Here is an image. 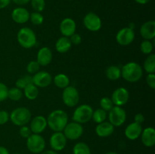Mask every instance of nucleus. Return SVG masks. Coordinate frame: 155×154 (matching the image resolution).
I'll return each mask as SVG.
<instances>
[{
  "label": "nucleus",
  "instance_id": "f257e3e1",
  "mask_svg": "<svg viewBox=\"0 0 155 154\" xmlns=\"http://www.w3.org/2000/svg\"><path fill=\"white\" fill-rule=\"evenodd\" d=\"M47 125L54 132L63 131L68 123V116L66 112L62 110H56L51 112L47 118Z\"/></svg>",
  "mask_w": 155,
  "mask_h": 154
},
{
  "label": "nucleus",
  "instance_id": "f03ea898",
  "mask_svg": "<svg viewBox=\"0 0 155 154\" xmlns=\"http://www.w3.org/2000/svg\"><path fill=\"white\" fill-rule=\"evenodd\" d=\"M143 75L142 68L136 62H130L124 65L121 69V75L130 82H136Z\"/></svg>",
  "mask_w": 155,
  "mask_h": 154
},
{
  "label": "nucleus",
  "instance_id": "7ed1b4c3",
  "mask_svg": "<svg viewBox=\"0 0 155 154\" xmlns=\"http://www.w3.org/2000/svg\"><path fill=\"white\" fill-rule=\"evenodd\" d=\"M31 112L27 107H18L11 113L10 117L12 123L18 126L25 125L31 120Z\"/></svg>",
  "mask_w": 155,
  "mask_h": 154
},
{
  "label": "nucleus",
  "instance_id": "20e7f679",
  "mask_svg": "<svg viewBox=\"0 0 155 154\" xmlns=\"http://www.w3.org/2000/svg\"><path fill=\"white\" fill-rule=\"evenodd\" d=\"M18 42L24 48H31L36 45V36L33 30L28 27H23L18 31L17 36Z\"/></svg>",
  "mask_w": 155,
  "mask_h": 154
},
{
  "label": "nucleus",
  "instance_id": "39448f33",
  "mask_svg": "<svg viewBox=\"0 0 155 154\" xmlns=\"http://www.w3.org/2000/svg\"><path fill=\"white\" fill-rule=\"evenodd\" d=\"M93 110L87 104H83L77 107L73 114L72 119L74 122L80 124L86 123L92 119Z\"/></svg>",
  "mask_w": 155,
  "mask_h": 154
},
{
  "label": "nucleus",
  "instance_id": "423d86ee",
  "mask_svg": "<svg viewBox=\"0 0 155 154\" xmlns=\"http://www.w3.org/2000/svg\"><path fill=\"white\" fill-rule=\"evenodd\" d=\"M27 139V147L30 152L36 154L43 152L45 141L40 134H33Z\"/></svg>",
  "mask_w": 155,
  "mask_h": 154
},
{
  "label": "nucleus",
  "instance_id": "0eeeda50",
  "mask_svg": "<svg viewBox=\"0 0 155 154\" xmlns=\"http://www.w3.org/2000/svg\"><path fill=\"white\" fill-rule=\"evenodd\" d=\"M108 119L109 122L114 127L121 126L127 119V113L122 107L114 106L109 111Z\"/></svg>",
  "mask_w": 155,
  "mask_h": 154
},
{
  "label": "nucleus",
  "instance_id": "6e6552de",
  "mask_svg": "<svg viewBox=\"0 0 155 154\" xmlns=\"http://www.w3.org/2000/svg\"><path fill=\"white\" fill-rule=\"evenodd\" d=\"M62 99H63L64 104L69 107H74L77 106L80 100V95L74 86H68L64 88L63 93H62Z\"/></svg>",
  "mask_w": 155,
  "mask_h": 154
},
{
  "label": "nucleus",
  "instance_id": "1a4fd4ad",
  "mask_svg": "<svg viewBox=\"0 0 155 154\" xmlns=\"http://www.w3.org/2000/svg\"><path fill=\"white\" fill-rule=\"evenodd\" d=\"M63 131L67 139L74 140L81 137L83 133V128L81 124L72 122L67 124Z\"/></svg>",
  "mask_w": 155,
  "mask_h": 154
},
{
  "label": "nucleus",
  "instance_id": "9d476101",
  "mask_svg": "<svg viewBox=\"0 0 155 154\" xmlns=\"http://www.w3.org/2000/svg\"><path fill=\"white\" fill-rule=\"evenodd\" d=\"M83 24L86 28L89 31L97 32L101 27V20L96 14L89 12L86 14L83 18Z\"/></svg>",
  "mask_w": 155,
  "mask_h": 154
},
{
  "label": "nucleus",
  "instance_id": "9b49d317",
  "mask_svg": "<svg viewBox=\"0 0 155 154\" xmlns=\"http://www.w3.org/2000/svg\"><path fill=\"white\" fill-rule=\"evenodd\" d=\"M135 39V32L130 27L123 28L117 33L116 40L121 45H129Z\"/></svg>",
  "mask_w": 155,
  "mask_h": 154
},
{
  "label": "nucleus",
  "instance_id": "f8f14e48",
  "mask_svg": "<svg viewBox=\"0 0 155 154\" xmlns=\"http://www.w3.org/2000/svg\"><path fill=\"white\" fill-rule=\"evenodd\" d=\"M130 98V93L125 88H118L113 92L111 96V101L114 105L121 107L127 104Z\"/></svg>",
  "mask_w": 155,
  "mask_h": 154
},
{
  "label": "nucleus",
  "instance_id": "ddd939ff",
  "mask_svg": "<svg viewBox=\"0 0 155 154\" xmlns=\"http://www.w3.org/2000/svg\"><path fill=\"white\" fill-rule=\"evenodd\" d=\"M50 146L54 151H61L64 149L67 144V138L63 132L58 131L51 134L50 137Z\"/></svg>",
  "mask_w": 155,
  "mask_h": 154
},
{
  "label": "nucleus",
  "instance_id": "4468645a",
  "mask_svg": "<svg viewBox=\"0 0 155 154\" xmlns=\"http://www.w3.org/2000/svg\"><path fill=\"white\" fill-rule=\"evenodd\" d=\"M51 82H52V77L45 71H39L33 76V83L36 87H48L51 85Z\"/></svg>",
  "mask_w": 155,
  "mask_h": 154
},
{
  "label": "nucleus",
  "instance_id": "2eb2a0df",
  "mask_svg": "<svg viewBox=\"0 0 155 154\" xmlns=\"http://www.w3.org/2000/svg\"><path fill=\"white\" fill-rule=\"evenodd\" d=\"M47 120L44 116H37L31 119L30 128L33 134H41L47 127Z\"/></svg>",
  "mask_w": 155,
  "mask_h": 154
},
{
  "label": "nucleus",
  "instance_id": "dca6fc26",
  "mask_svg": "<svg viewBox=\"0 0 155 154\" xmlns=\"http://www.w3.org/2000/svg\"><path fill=\"white\" fill-rule=\"evenodd\" d=\"M76 25L75 21L70 18H64L60 24V31L64 36L70 37L74 33H75Z\"/></svg>",
  "mask_w": 155,
  "mask_h": 154
},
{
  "label": "nucleus",
  "instance_id": "f3484780",
  "mask_svg": "<svg viewBox=\"0 0 155 154\" xmlns=\"http://www.w3.org/2000/svg\"><path fill=\"white\" fill-rule=\"evenodd\" d=\"M12 18L17 24H25L30 20V13L24 8L18 7L12 11Z\"/></svg>",
  "mask_w": 155,
  "mask_h": 154
},
{
  "label": "nucleus",
  "instance_id": "a211bd4d",
  "mask_svg": "<svg viewBox=\"0 0 155 154\" xmlns=\"http://www.w3.org/2000/svg\"><path fill=\"white\" fill-rule=\"evenodd\" d=\"M142 131V126L141 124L134 122L127 125L125 129V135L131 140H136L141 136Z\"/></svg>",
  "mask_w": 155,
  "mask_h": 154
},
{
  "label": "nucleus",
  "instance_id": "6ab92c4d",
  "mask_svg": "<svg viewBox=\"0 0 155 154\" xmlns=\"http://www.w3.org/2000/svg\"><path fill=\"white\" fill-rule=\"evenodd\" d=\"M140 34L147 40L153 39L155 36V21H148L144 23L140 28Z\"/></svg>",
  "mask_w": 155,
  "mask_h": 154
},
{
  "label": "nucleus",
  "instance_id": "aec40b11",
  "mask_svg": "<svg viewBox=\"0 0 155 154\" xmlns=\"http://www.w3.org/2000/svg\"><path fill=\"white\" fill-rule=\"evenodd\" d=\"M52 60V53L48 47L40 48L37 53V60L40 66H45L49 64Z\"/></svg>",
  "mask_w": 155,
  "mask_h": 154
},
{
  "label": "nucleus",
  "instance_id": "412c9836",
  "mask_svg": "<svg viewBox=\"0 0 155 154\" xmlns=\"http://www.w3.org/2000/svg\"><path fill=\"white\" fill-rule=\"evenodd\" d=\"M142 142L145 146L151 147L155 144V130L154 128L148 127L145 128L141 134Z\"/></svg>",
  "mask_w": 155,
  "mask_h": 154
},
{
  "label": "nucleus",
  "instance_id": "4be33fe9",
  "mask_svg": "<svg viewBox=\"0 0 155 154\" xmlns=\"http://www.w3.org/2000/svg\"><path fill=\"white\" fill-rule=\"evenodd\" d=\"M114 131V126L108 122H103L98 124L95 128L97 135L101 137H107L111 135Z\"/></svg>",
  "mask_w": 155,
  "mask_h": 154
},
{
  "label": "nucleus",
  "instance_id": "5701e85b",
  "mask_svg": "<svg viewBox=\"0 0 155 154\" xmlns=\"http://www.w3.org/2000/svg\"><path fill=\"white\" fill-rule=\"evenodd\" d=\"M71 46H72V44L69 37H66V36L61 37L60 39H58L55 43L56 51L61 54H64L68 52L71 48Z\"/></svg>",
  "mask_w": 155,
  "mask_h": 154
},
{
  "label": "nucleus",
  "instance_id": "b1692460",
  "mask_svg": "<svg viewBox=\"0 0 155 154\" xmlns=\"http://www.w3.org/2000/svg\"><path fill=\"white\" fill-rule=\"evenodd\" d=\"M106 76L110 80H117L120 78L121 76V69L117 66H108L105 71Z\"/></svg>",
  "mask_w": 155,
  "mask_h": 154
},
{
  "label": "nucleus",
  "instance_id": "393cba45",
  "mask_svg": "<svg viewBox=\"0 0 155 154\" xmlns=\"http://www.w3.org/2000/svg\"><path fill=\"white\" fill-rule=\"evenodd\" d=\"M24 94L27 99L35 100L39 95V89L33 83H32L24 88Z\"/></svg>",
  "mask_w": 155,
  "mask_h": 154
},
{
  "label": "nucleus",
  "instance_id": "a878e982",
  "mask_svg": "<svg viewBox=\"0 0 155 154\" xmlns=\"http://www.w3.org/2000/svg\"><path fill=\"white\" fill-rule=\"evenodd\" d=\"M54 83L57 87L60 88H65L66 87L69 86L70 79L68 75L60 73L54 77Z\"/></svg>",
  "mask_w": 155,
  "mask_h": 154
},
{
  "label": "nucleus",
  "instance_id": "bb28decb",
  "mask_svg": "<svg viewBox=\"0 0 155 154\" xmlns=\"http://www.w3.org/2000/svg\"><path fill=\"white\" fill-rule=\"evenodd\" d=\"M144 69L148 73L155 72V55L154 54H150L149 56L145 59Z\"/></svg>",
  "mask_w": 155,
  "mask_h": 154
},
{
  "label": "nucleus",
  "instance_id": "cd10ccee",
  "mask_svg": "<svg viewBox=\"0 0 155 154\" xmlns=\"http://www.w3.org/2000/svg\"><path fill=\"white\" fill-rule=\"evenodd\" d=\"M32 83H33V76H31L30 75H25L17 80L15 85L18 88L24 89Z\"/></svg>",
  "mask_w": 155,
  "mask_h": 154
},
{
  "label": "nucleus",
  "instance_id": "c85d7f7f",
  "mask_svg": "<svg viewBox=\"0 0 155 154\" xmlns=\"http://www.w3.org/2000/svg\"><path fill=\"white\" fill-rule=\"evenodd\" d=\"M106 118H107V112L105 110H102L101 108L97 109L96 110L93 111V113H92V119H93L94 122L98 124L104 122Z\"/></svg>",
  "mask_w": 155,
  "mask_h": 154
},
{
  "label": "nucleus",
  "instance_id": "c756f323",
  "mask_svg": "<svg viewBox=\"0 0 155 154\" xmlns=\"http://www.w3.org/2000/svg\"><path fill=\"white\" fill-rule=\"evenodd\" d=\"M73 152L74 154H91V150L86 143L80 142L74 145Z\"/></svg>",
  "mask_w": 155,
  "mask_h": 154
},
{
  "label": "nucleus",
  "instance_id": "7c9ffc66",
  "mask_svg": "<svg viewBox=\"0 0 155 154\" xmlns=\"http://www.w3.org/2000/svg\"><path fill=\"white\" fill-rule=\"evenodd\" d=\"M23 97V92L22 90L18 88H12L8 89V98L10 100L14 101H18L22 98Z\"/></svg>",
  "mask_w": 155,
  "mask_h": 154
},
{
  "label": "nucleus",
  "instance_id": "2f4dec72",
  "mask_svg": "<svg viewBox=\"0 0 155 154\" xmlns=\"http://www.w3.org/2000/svg\"><path fill=\"white\" fill-rule=\"evenodd\" d=\"M30 20L33 25L39 26L43 23L44 18L40 12H33L30 14Z\"/></svg>",
  "mask_w": 155,
  "mask_h": 154
},
{
  "label": "nucleus",
  "instance_id": "473e14b6",
  "mask_svg": "<svg viewBox=\"0 0 155 154\" xmlns=\"http://www.w3.org/2000/svg\"><path fill=\"white\" fill-rule=\"evenodd\" d=\"M140 49L145 54H150L153 51V45L150 40L145 39L140 45Z\"/></svg>",
  "mask_w": 155,
  "mask_h": 154
},
{
  "label": "nucleus",
  "instance_id": "72a5a7b5",
  "mask_svg": "<svg viewBox=\"0 0 155 154\" xmlns=\"http://www.w3.org/2000/svg\"><path fill=\"white\" fill-rule=\"evenodd\" d=\"M100 106H101V108L102 110L107 111H110L114 107V104L112 102L111 99L109 98H107V97H104V98H102L100 101Z\"/></svg>",
  "mask_w": 155,
  "mask_h": 154
},
{
  "label": "nucleus",
  "instance_id": "f704fd0d",
  "mask_svg": "<svg viewBox=\"0 0 155 154\" xmlns=\"http://www.w3.org/2000/svg\"><path fill=\"white\" fill-rule=\"evenodd\" d=\"M30 2L33 9L36 12H41L45 9V0H30Z\"/></svg>",
  "mask_w": 155,
  "mask_h": 154
},
{
  "label": "nucleus",
  "instance_id": "c9c22d12",
  "mask_svg": "<svg viewBox=\"0 0 155 154\" xmlns=\"http://www.w3.org/2000/svg\"><path fill=\"white\" fill-rule=\"evenodd\" d=\"M39 69H40V65L39 64L37 61H35V60L30 61L27 66V72L30 74H33V75L39 72Z\"/></svg>",
  "mask_w": 155,
  "mask_h": 154
},
{
  "label": "nucleus",
  "instance_id": "e433bc0d",
  "mask_svg": "<svg viewBox=\"0 0 155 154\" xmlns=\"http://www.w3.org/2000/svg\"><path fill=\"white\" fill-rule=\"evenodd\" d=\"M8 88L2 82H0V102H2L8 98Z\"/></svg>",
  "mask_w": 155,
  "mask_h": 154
},
{
  "label": "nucleus",
  "instance_id": "4c0bfd02",
  "mask_svg": "<svg viewBox=\"0 0 155 154\" xmlns=\"http://www.w3.org/2000/svg\"><path fill=\"white\" fill-rule=\"evenodd\" d=\"M20 135L24 138H28L30 135H31V130L29 127L26 126V125H23L21 126V128L19 130Z\"/></svg>",
  "mask_w": 155,
  "mask_h": 154
},
{
  "label": "nucleus",
  "instance_id": "58836bf2",
  "mask_svg": "<svg viewBox=\"0 0 155 154\" xmlns=\"http://www.w3.org/2000/svg\"><path fill=\"white\" fill-rule=\"evenodd\" d=\"M146 82L148 85L152 89L155 88V74L148 73L146 76Z\"/></svg>",
  "mask_w": 155,
  "mask_h": 154
},
{
  "label": "nucleus",
  "instance_id": "ea45409f",
  "mask_svg": "<svg viewBox=\"0 0 155 154\" xmlns=\"http://www.w3.org/2000/svg\"><path fill=\"white\" fill-rule=\"evenodd\" d=\"M70 40H71V44H74V45H77L81 43L82 37L80 34L75 33L72 36H70Z\"/></svg>",
  "mask_w": 155,
  "mask_h": 154
},
{
  "label": "nucleus",
  "instance_id": "a19ab883",
  "mask_svg": "<svg viewBox=\"0 0 155 154\" xmlns=\"http://www.w3.org/2000/svg\"><path fill=\"white\" fill-rule=\"evenodd\" d=\"M9 113L5 110H0V125H4L8 121Z\"/></svg>",
  "mask_w": 155,
  "mask_h": 154
},
{
  "label": "nucleus",
  "instance_id": "79ce46f5",
  "mask_svg": "<svg viewBox=\"0 0 155 154\" xmlns=\"http://www.w3.org/2000/svg\"><path fill=\"white\" fill-rule=\"evenodd\" d=\"M134 119L135 122L142 125V123H143L144 121H145V117H144V116L142 113H137V114L135 116Z\"/></svg>",
  "mask_w": 155,
  "mask_h": 154
},
{
  "label": "nucleus",
  "instance_id": "37998d69",
  "mask_svg": "<svg viewBox=\"0 0 155 154\" xmlns=\"http://www.w3.org/2000/svg\"><path fill=\"white\" fill-rule=\"evenodd\" d=\"M11 2V0H0V9L8 7Z\"/></svg>",
  "mask_w": 155,
  "mask_h": 154
},
{
  "label": "nucleus",
  "instance_id": "c03bdc74",
  "mask_svg": "<svg viewBox=\"0 0 155 154\" xmlns=\"http://www.w3.org/2000/svg\"><path fill=\"white\" fill-rule=\"evenodd\" d=\"M12 2H14L15 4L18 5H24L30 2V0H12Z\"/></svg>",
  "mask_w": 155,
  "mask_h": 154
},
{
  "label": "nucleus",
  "instance_id": "a18cd8bd",
  "mask_svg": "<svg viewBox=\"0 0 155 154\" xmlns=\"http://www.w3.org/2000/svg\"><path fill=\"white\" fill-rule=\"evenodd\" d=\"M0 154H9V152L5 147L0 146Z\"/></svg>",
  "mask_w": 155,
  "mask_h": 154
},
{
  "label": "nucleus",
  "instance_id": "49530a36",
  "mask_svg": "<svg viewBox=\"0 0 155 154\" xmlns=\"http://www.w3.org/2000/svg\"><path fill=\"white\" fill-rule=\"evenodd\" d=\"M135 2H136L140 5H145L149 2L150 0H135Z\"/></svg>",
  "mask_w": 155,
  "mask_h": 154
},
{
  "label": "nucleus",
  "instance_id": "de8ad7c7",
  "mask_svg": "<svg viewBox=\"0 0 155 154\" xmlns=\"http://www.w3.org/2000/svg\"><path fill=\"white\" fill-rule=\"evenodd\" d=\"M41 154H58V153L54 150H46V151H44V152H42V153Z\"/></svg>",
  "mask_w": 155,
  "mask_h": 154
},
{
  "label": "nucleus",
  "instance_id": "09e8293b",
  "mask_svg": "<svg viewBox=\"0 0 155 154\" xmlns=\"http://www.w3.org/2000/svg\"><path fill=\"white\" fill-rule=\"evenodd\" d=\"M104 154H118V153H117V152H106V153Z\"/></svg>",
  "mask_w": 155,
  "mask_h": 154
},
{
  "label": "nucleus",
  "instance_id": "8fccbe9b",
  "mask_svg": "<svg viewBox=\"0 0 155 154\" xmlns=\"http://www.w3.org/2000/svg\"><path fill=\"white\" fill-rule=\"evenodd\" d=\"M15 154H18V153H15Z\"/></svg>",
  "mask_w": 155,
  "mask_h": 154
}]
</instances>
